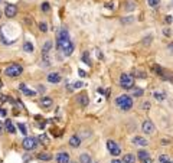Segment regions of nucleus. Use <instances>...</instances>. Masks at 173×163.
Masks as SVG:
<instances>
[{"instance_id":"nucleus-45","label":"nucleus","mask_w":173,"mask_h":163,"mask_svg":"<svg viewBox=\"0 0 173 163\" xmlns=\"http://www.w3.org/2000/svg\"><path fill=\"white\" fill-rule=\"evenodd\" d=\"M143 163H153V160H152V159H150V157H147L146 160H144V162Z\"/></svg>"},{"instance_id":"nucleus-38","label":"nucleus","mask_w":173,"mask_h":163,"mask_svg":"<svg viewBox=\"0 0 173 163\" xmlns=\"http://www.w3.org/2000/svg\"><path fill=\"white\" fill-rule=\"evenodd\" d=\"M163 35L165 36H172V30L170 29H163Z\"/></svg>"},{"instance_id":"nucleus-16","label":"nucleus","mask_w":173,"mask_h":163,"mask_svg":"<svg viewBox=\"0 0 173 163\" xmlns=\"http://www.w3.org/2000/svg\"><path fill=\"white\" fill-rule=\"evenodd\" d=\"M39 105L40 107H43V108H49L51 105H52V98L49 97H42L39 100Z\"/></svg>"},{"instance_id":"nucleus-47","label":"nucleus","mask_w":173,"mask_h":163,"mask_svg":"<svg viewBox=\"0 0 173 163\" xmlns=\"http://www.w3.org/2000/svg\"><path fill=\"white\" fill-rule=\"evenodd\" d=\"M38 91H45V88H43L42 85H39V87H38Z\"/></svg>"},{"instance_id":"nucleus-39","label":"nucleus","mask_w":173,"mask_h":163,"mask_svg":"<svg viewBox=\"0 0 173 163\" xmlns=\"http://www.w3.org/2000/svg\"><path fill=\"white\" fill-rule=\"evenodd\" d=\"M23 160H25V163H27L29 160H32V156H27L26 155V156H23Z\"/></svg>"},{"instance_id":"nucleus-21","label":"nucleus","mask_w":173,"mask_h":163,"mask_svg":"<svg viewBox=\"0 0 173 163\" xmlns=\"http://www.w3.org/2000/svg\"><path fill=\"white\" fill-rule=\"evenodd\" d=\"M80 163H93V157L88 153H82L80 156Z\"/></svg>"},{"instance_id":"nucleus-37","label":"nucleus","mask_w":173,"mask_h":163,"mask_svg":"<svg viewBox=\"0 0 173 163\" xmlns=\"http://www.w3.org/2000/svg\"><path fill=\"white\" fill-rule=\"evenodd\" d=\"M149 108H150V103H149V101H144V103H143V104H141V110H149Z\"/></svg>"},{"instance_id":"nucleus-5","label":"nucleus","mask_w":173,"mask_h":163,"mask_svg":"<svg viewBox=\"0 0 173 163\" xmlns=\"http://www.w3.org/2000/svg\"><path fill=\"white\" fill-rule=\"evenodd\" d=\"M22 146H23V149L27 150V152L35 150L38 147V140H36L35 137H25L23 142H22Z\"/></svg>"},{"instance_id":"nucleus-2","label":"nucleus","mask_w":173,"mask_h":163,"mask_svg":"<svg viewBox=\"0 0 173 163\" xmlns=\"http://www.w3.org/2000/svg\"><path fill=\"white\" fill-rule=\"evenodd\" d=\"M22 72H23V68H22V65H19V64H12V65H9L6 69H5V74H6L7 77H10V78L19 77Z\"/></svg>"},{"instance_id":"nucleus-11","label":"nucleus","mask_w":173,"mask_h":163,"mask_svg":"<svg viewBox=\"0 0 173 163\" xmlns=\"http://www.w3.org/2000/svg\"><path fill=\"white\" fill-rule=\"evenodd\" d=\"M5 14H6V18H14L17 14V7L14 6V5H6Z\"/></svg>"},{"instance_id":"nucleus-7","label":"nucleus","mask_w":173,"mask_h":163,"mask_svg":"<svg viewBox=\"0 0 173 163\" xmlns=\"http://www.w3.org/2000/svg\"><path fill=\"white\" fill-rule=\"evenodd\" d=\"M107 149L110 152V155H113V156H118L121 153V147L115 143V142H113V140H108V142H107Z\"/></svg>"},{"instance_id":"nucleus-20","label":"nucleus","mask_w":173,"mask_h":163,"mask_svg":"<svg viewBox=\"0 0 173 163\" xmlns=\"http://www.w3.org/2000/svg\"><path fill=\"white\" fill-rule=\"evenodd\" d=\"M153 98L154 100H157V101H165L167 98V94L163 91H154L153 92Z\"/></svg>"},{"instance_id":"nucleus-14","label":"nucleus","mask_w":173,"mask_h":163,"mask_svg":"<svg viewBox=\"0 0 173 163\" xmlns=\"http://www.w3.org/2000/svg\"><path fill=\"white\" fill-rule=\"evenodd\" d=\"M131 142H133V144H136V146H141V147H146L147 144H149V142H147L144 137L141 136H136L131 139Z\"/></svg>"},{"instance_id":"nucleus-49","label":"nucleus","mask_w":173,"mask_h":163,"mask_svg":"<svg viewBox=\"0 0 173 163\" xmlns=\"http://www.w3.org/2000/svg\"><path fill=\"white\" fill-rule=\"evenodd\" d=\"M69 163H77V162H69Z\"/></svg>"},{"instance_id":"nucleus-52","label":"nucleus","mask_w":173,"mask_h":163,"mask_svg":"<svg viewBox=\"0 0 173 163\" xmlns=\"http://www.w3.org/2000/svg\"><path fill=\"white\" fill-rule=\"evenodd\" d=\"M0 3H2V0H0Z\"/></svg>"},{"instance_id":"nucleus-24","label":"nucleus","mask_w":173,"mask_h":163,"mask_svg":"<svg viewBox=\"0 0 173 163\" xmlns=\"http://www.w3.org/2000/svg\"><path fill=\"white\" fill-rule=\"evenodd\" d=\"M38 159H39L40 162H48V160L52 159V155H48V153H39V155H38Z\"/></svg>"},{"instance_id":"nucleus-23","label":"nucleus","mask_w":173,"mask_h":163,"mask_svg":"<svg viewBox=\"0 0 173 163\" xmlns=\"http://www.w3.org/2000/svg\"><path fill=\"white\" fill-rule=\"evenodd\" d=\"M52 46H53V43L51 42V40L45 42V45H43V48H42V53H43V55H48V53H49V51L52 49Z\"/></svg>"},{"instance_id":"nucleus-13","label":"nucleus","mask_w":173,"mask_h":163,"mask_svg":"<svg viewBox=\"0 0 173 163\" xmlns=\"http://www.w3.org/2000/svg\"><path fill=\"white\" fill-rule=\"evenodd\" d=\"M55 160H56V163H69V155L65 152H61L55 156Z\"/></svg>"},{"instance_id":"nucleus-25","label":"nucleus","mask_w":173,"mask_h":163,"mask_svg":"<svg viewBox=\"0 0 173 163\" xmlns=\"http://www.w3.org/2000/svg\"><path fill=\"white\" fill-rule=\"evenodd\" d=\"M137 157L140 159V162H144L147 157H149V152H147V150H140L139 155H137Z\"/></svg>"},{"instance_id":"nucleus-48","label":"nucleus","mask_w":173,"mask_h":163,"mask_svg":"<svg viewBox=\"0 0 173 163\" xmlns=\"http://www.w3.org/2000/svg\"><path fill=\"white\" fill-rule=\"evenodd\" d=\"M3 127H5V124H3V123H2V121H0V133L3 131Z\"/></svg>"},{"instance_id":"nucleus-30","label":"nucleus","mask_w":173,"mask_h":163,"mask_svg":"<svg viewBox=\"0 0 173 163\" xmlns=\"http://www.w3.org/2000/svg\"><path fill=\"white\" fill-rule=\"evenodd\" d=\"M133 22H134L133 16H130V18H121V23H124V25H130V23H133Z\"/></svg>"},{"instance_id":"nucleus-6","label":"nucleus","mask_w":173,"mask_h":163,"mask_svg":"<svg viewBox=\"0 0 173 163\" xmlns=\"http://www.w3.org/2000/svg\"><path fill=\"white\" fill-rule=\"evenodd\" d=\"M153 71H154V74H157V75L162 77L163 79H169V81H172V82H173V75H172V74H169L166 69H163L160 65H154L153 66Z\"/></svg>"},{"instance_id":"nucleus-12","label":"nucleus","mask_w":173,"mask_h":163,"mask_svg":"<svg viewBox=\"0 0 173 163\" xmlns=\"http://www.w3.org/2000/svg\"><path fill=\"white\" fill-rule=\"evenodd\" d=\"M61 81H62V77H61L58 72L48 74V82H51V84H59Z\"/></svg>"},{"instance_id":"nucleus-33","label":"nucleus","mask_w":173,"mask_h":163,"mask_svg":"<svg viewBox=\"0 0 173 163\" xmlns=\"http://www.w3.org/2000/svg\"><path fill=\"white\" fill-rule=\"evenodd\" d=\"M147 5L150 7H157L160 5V0H147Z\"/></svg>"},{"instance_id":"nucleus-31","label":"nucleus","mask_w":173,"mask_h":163,"mask_svg":"<svg viewBox=\"0 0 173 163\" xmlns=\"http://www.w3.org/2000/svg\"><path fill=\"white\" fill-rule=\"evenodd\" d=\"M159 162L160 163H169V162H170V157L167 156V155H160V156H159Z\"/></svg>"},{"instance_id":"nucleus-44","label":"nucleus","mask_w":173,"mask_h":163,"mask_svg":"<svg viewBox=\"0 0 173 163\" xmlns=\"http://www.w3.org/2000/svg\"><path fill=\"white\" fill-rule=\"evenodd\" d=\"M105 7H108V9H113V3H105Z\"/></svg>"},{"instance_id":"nucleus-1","label":"nucleus","mask_w":173,"mask_h":163,"mask_svg":"<svg viewBox=\"0 0 173 163\" xmlns=\"http://www.w3.org/2000/svg\"><path fill=\"white\" fill-rule=\"evenodd\" d=\"M115 104H117V107H118L120 110L127 111L133 107V98L130 97V95L123 94V95H118V97L115 98Z\"/></svg>"},{"instance_id":"nucleus-22","label":"nucleus","mask_w":173,"mask_h":163,"mask_svg":"<svg viewBox=\"0 0 173 163\" xmlns=\"http://www.w3.org/2000/svg\"><path fill=\"white\" fill-rule=\"evenodd\" d=\"M121 162L123 163H134L136 162V156L131 155V153H127V155H124V157H123Z\"/></svg>"},{"instance_id":"nucleus-8","label":"nucleus","mask_w":173,"mask_h":163,"mask_svg":"<svg viewBox=\"0 0 173 163\" xmlns=\"http://www.w3.org/2000/svg\"><path fill=\"white\" fill-rule=\"evenodd\" d=\"M74 49H75V45H74V42H71V40H67L64 45L61 46L59 51H62V53H64V56H71L74 52Z\"/></svg>"},{"instance_id":"nucleus-53","label":"nucleus","mask_w":173,"mask_h":163,"mask_svg":"<svg viewBox=\"0 0 173 163\" xmlns=\"http://www.w3.org/2000/svg\"><path fill=\"white\" fill-rule=\"evenodd\" d=\"M0 163H2V160H0Z\"/></svg>"},{"instance_id":"nucleus-3","label":"nucleus","mask_w":173,"mask_h":163,"mask_svg":"<svg viewBox=\"0 0 173 163\" xmlns=\"http://www.w3.org/2000/svg\"><path fill=\"white\" fill-rule=\"evenodd\" d=\"M120 85L126 90H131L134 87V78L130 74H121L120 75Z\"/></svg>"},{"instance_id":"nucleus-51","label":"nucleus","mask_w":173,"mask_h":163,"mask_svg":"<svg viewBox=\"0 0 173 163\" xmlns=\"http://www.w3.org/2000/svg\"><path fill=\"white\" fill-rule=\"evenodd\" d=\"M169 163H173V162H172V160H170V162H169Z\"/></svg>"},{"instance_id":"nucleus-40","label":"nucleus","mask_w":173,"mask_h":163,"mask_svg":"<svg viewBox=\"0 0 173 163\" xmlns=\"http://www.w3.org/2000/svg\"><path fill=\"white\" fill-rule=\"evenodd\" d=\"M165 20H166L167 25H170V23H172V16H166V19Z\"/></svg>"},{"instance_id":"nucleus-46","label":"nucleus","mask_w":173,"mask_h":163,"mask_svg":"<svg viewBox=\"0 0 173 163\" xmlns=\"http://www.w3.org/2000/svg\"><path fill=\"white\" fill-rule=\"evenodd\" d=\"M111 163H123V162H121V160H118V159H113V160H111Z\"/></svg>"},{"instance_id":"nucleus-50","label":"nucleus","mask_w":173,"mask_h":163,"mask_svg":"<svg viewBox=\"0 0 173 163\" xmlns=\"http://www.w3.org/2000/svg\"><path fill=\"white\" fill-rule=\"evenodd\" d=\"M0 18H2V12H0Z\"/></svg>"},{"instance_id":"nucleus-27","label":"nucleus","mask_w":173,"mask_h":163,"mask_svg":"<svg viewBox=\"0 0 173 163\" xmlns=\"http://www.w3.org/2000/svg\"><path fill=\"white\" fill-rule=\"evenodd\" d=\"M133 91H131V94H133V97H141L143 94H144V91H143V88H131Z\"/></svg>"},{"instance_id":"nucleus-35","label":"nucleus","mask_w":173,"mask_h":163,"mask_svg":"<svg viewBox=\"0 0 173 163\" xmlns=\"http://www.w3.org/2000/svg\"><path fill=\"white\" fill-rule=\"evenodd\" d=\"M39 29H40V32H48V25L45 23V22H40L39 23Z\"/></svg>"},{"instance_id":"nucleus-4","label":"nucleus","mask_w":173,"mask_h":163,"mask_svg":"<svg viewBox=\"0 0 173 163\" xmlns=\"http://www.w3.org/2000/svg\"><path fill=\"white\" fill-rule=\"evenodd\" d=\"M67 40H69V35H68L67 29H64V27H62L59 32H58V35H56V48L61 49V46L64 45Z\"/></svg>"},{"instance_id":"nucleus-32","label":"nucleus","mask_w":173,"mask_h":163,"mask_svg":"<svg viewBox=\"0 0 173 163\" xmlns=\"http://www.w3.org/2000/svg\"><path fill=\"white\" fill-rule=\"evenodd\" d=\"M134 9H136V5L131 3L130 0H127V5H126V10H127V12H131V10H134Z\"/></svg>"},{"instance_id":"nucleus-26","label":"nucleus","mask_w":173,"mask_h":163,"mask_svg":"<svg viewBox=\"0 0 173 163\" xmlns=\"http://www.w3.org/2000/svg\"><path fill=\"white\" fill-rule=\"evenodd\" d=\"M23 51H25V52L32 53L33 52V45H32L30 42H25V43H23Z\"/></svg>"},{"instance_id":"nucleus-34","label":"nucleus","mask_w":173,"mask_h":163,"mask_svg":"<svg viewBox=\"0 0 173 163\" xmlns=\"http://www.w3.org/2000/svg\"><path fill=\"white\" fill-rule=\"evenodd\" d=\"M152 40H153V36H152V35H149L146 39H143V45H144V46H149L150 43H152Z\"/></svg>"},{"instance_id":"nucleus-17","label":"nucleus","mask_w":173,"mask_h":163,"mask_svg":"<svg viewBox=\"0 0 173 163\" xmlns=\"http://www.w3.org/2000/svg\"><path fill=\"white\" fill-rule=\"evenodd\" d=\"M5 127H6V130L9 131V133H16V126L13 124V121L10 120V118H6V121H5Z\"/></svg>"},{"instance_id":"nucleus-54","label":"nucleus","mask_w":173,"mask_h":163,"mask_svg":"<svg viewBox=\"0 0 173 163\" xmlns=\"http://www.w3.org/2000/svg\"><path fill=\"white\" fill-rule=\"evenodd\" d=\"M172 3H173V0H172Z\"/></svg>"},{"instance_id":"nucleus-28","label":"nucleus","mask_w":173,"mask_h":163,"mask_svg":"<svg viewBox=\"0 0 173 163\" xmlns=\"http://www.w3.org/2000/svg\"><path fill=\"white\" fill-rule=\"evenodd\" d=\"M82 62H85L88 66H91V61H90V53L88 52H84L82 53Z\"/></svg>"},{"instance_id":"nucleus-18","label":"nucleus","mask_w":173,"mask_h":163,"mask_svg":"<svg viewBox=\"0 0 173 163\" xmlns=\"http://www.w3.org/2000/svg\"><path fill=\"white\" fill-rule=\"evenodd\" d=\"M81 144V137L77 136V134H74V136H71V139H69V146L71 147H78Z\"/></svg>"},{"instance_id":"nucleus-36","label":"nucleus","mask_w":173,"mask_h":163,"mask_svg":"<svg viewBox=\"0 0 173 163\" xmlns=\"http://www.w3.org/2000/svg\"><path fill=\"white\" fill-rule=\"evenodd\" d=\"M17 127H19V130L22 131V133H23L25 136H26V133H27V130H26V126H25V124H23V123H19V124H17Z\"/></svg>"},{"instance_id":"nucleus-10","label":"nucleus","mask_w":173,"mask_h":163,"mask_svg":"<svg viewBox=\"0 0 173 163\" xmlns=\"http://www.w3.org/2000/svg\"><path fill=\"white\" fill-rule=\"evenodd\" d=\"M77 103L81 105V107H86V105L90 104V98L86 95V92H81L77 95Z\"/></svg>"},{"instance_id":"nucleus-15","label":"nucleus","mask_w":173,"mask_h":163,"mask_svg":"<svg viewBox=\"0 0 173 163\" xmlns=\"http://www.w3.org/2000/svg\"><path fill=\"white\" fill-rule=\"evenodd\" d=\"M19 88L22 90V92H23L25 95H27V97H35V95H36V92H35L33 90H30V88H27L25 84H20Z\"/></svg>"},{"instance_id":"nucleus-29","label":"nucleus","mask_w":173,"mask_h":163,"mask_svg":"<svg viewBox=\"0 0 173 163\" xmlns=\"http://www.w3.org/2000/svg\"><path fill=\"white\" fill-rule=\"evenodd\" d=\"M40 9H42V12H43V13H48V12H51V5H49L48 2H45V3H42Z\"/></svg>"},{"instance_id":"nucleus-42","label":"nucleus","mask_w":173,"mask_h":163,"mask_svg":"<svg viewBox=\"0 0 173 163\" xmlns=\"http://www.w3.org/2000/svg\"><path fill=\"white\" fill-rule=\"evenodd\" d=\"M167 49H169L170 52H173V42H172V43H169V45H167Z\"/></svg>"},{"instance_id":"nucleus-19","label":"nucleus","mask_w":173,"mask_h":163,"mask_svg":"<svg viewBox=\"0 0 173 163\" xmlns=\"http://www.w3.org/2000/svg\"><path fill=\"white\" fill-rule=\"evenodd\" d=\"M130 75H131L133 78H141V79L146 78V77H147V74H146L144 71H141V69H133Z\"/></svg>"},{"instance_id":"nucleus-41","label":"nucleus","mask_w":173,"mask_h":163,"mask_svg":"<svg viewBox=\"0 0 173 163\" xmlns=\"http://www.w3.org/2000/svg\"><path fill=\"white\" fill-rule=\"evenodd\" d=\"M0 116H5V117H6V116H7L6 110H3V108H0Z\"/></svg>"},{"instance_id":"nucleus-9","label":"nucleus","mask_w":173,"mask_h":163,"mask_svg":"<svg viewBox=\"0 0 173 163\" xmlns=\"http://www.w3.org/2000/svg\"><path fill=\"white\" fill-rule=\"evenodd\" d=\"M141 130L144 134H153L154 130H156V127H154V124L150 121V120H144L143 124H141Z\"/></svg>"},{"instance_id":"nucleus-43","label":"nucleus","mask_w":173,"mask_h":163,"mask_svg":"<svg viewBox=\"0 0 173 163\" xmlns=\"http://www.w3.org/2000/svg\"><path fill=\"white\" fill-rule=\"evenodd\" d=\"M78 74H80V77H85V71H82V69H80Z\"/></svg>"}]
</instances>
